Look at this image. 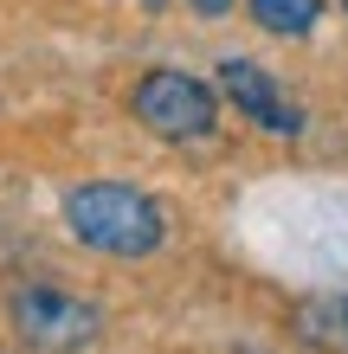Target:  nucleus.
Returning a JSON list of instances; mask_svg holds the SVG:
<instances>
[{
    "label": "nucleus",
    "mask_w": 348,
    "mask_h": 354,
    "mask_svg": "<svg viewBox=\"0 0 348 354\" xmlns=\"http://www.w3.org/2000/svg\"><path fill=\"white\" fill-rule=\"evenodd\" d=\"M129 110H136L142 129L161 136V142H200V136H213V122H219V91L187 77V71H149V77H136Z\"/></svg>",
    "instance_id": "obj_3"
},
{
    "label": "nucleus",
    "mask_w": 348,
    "mask_h": 354,
    "mask_svg": "<svg viewBox=\"0 0 348 354\" xmlns=\"http://www.w3.org/2000/svg\"><path fill=\"white\" fill-rule=\"evenodd\" d=\"M7 316H13V335L39 348V354H71V348H91L104 335V316H97L91 297H71L58 283H19L7 297Z\"/></svg>",
    "instance_id": "obj_2"
},
{
    "label": "nucleus",
    "mask_w": 348,
    "mask_h": 354,
    "mask_svg": "<svg viewBox=\"0 0 348 354\" xmlns=\"http://www.w3.org/2000/svg\"><path fill=\"white\" fill-rule=\"evenodd\" d=\"M291 328L310 348H322V354H348V290H342V297H310L291 316Z\"/></svg>",
    "instance_id": "obj_5"
},
{
    "label": "nucleus",
    "mask_w": 348,
    "mask_h": 354,
    "mask_svg": "<svg viewBox=\"0 0 348 354\" xmlns=\"http://www.w3.org/2000/svg\"><path fill=\"white\" fill-rule=\"evenodd\" d=\"M252 19L264 32H284V39H310L316 19H322V0H252Z\"/></svg>",
    "instance_id": "obj_6"
},
{
    "label": "nucleus",
    "mask_w": 348,
    "mask_h": 354,
    "mask_svg": "<svg viewBox=\"0 0 348 354\" xmlns=\"http://www.w3.org/2000/svg\"><path fill=\"white\" fill-rule=\"evenodd\" d=\"M65 225L104 258H149L161 252V206L129 180H77L65 194Z\"/></svg>",
    "instance_id": "obj_1"
},
{
    "label": "nucleus",
    "mask_w": 348,
    "mask_h": 354,
    "mask_svg": "<svg viewBox=\"0 0 348 354\" xmlns=\"http://www.w3.org/2000/svg\"><path fill=\"white\" fill-rule=\"evenodd\" d=\"M194 13H207V19H219V13H232V0H187Z\"/></svg>",
    "instance_id": "obj_7"
},
{
    "label": "nucleus",
    "mask_w": 348,
    "mask_h": 354,
    "mask_svg": "<svg viewBox=\"0 0 348 354\" xmlns=\"http://www.w3.org/2000/svg\"><path fill=\"white\" fill-rule=\"evenodd\" d=\"M219 91H226L258 129H271V136H297L303 129V110L284 97V84H277L271 71L245 65V58H226V65H219Z\"/></svg>",
    "instance_id": "obj_4"
},
{
    "label": "nucleus",
    "mask_w": 348,
    "mask_h": 354,
    "mask_svg": "<svg viewBox=\"0 0 348 354\" xmlns=\"http://www.w3.org/2000/svg\"><path fill=\"white\" fill-rule=\"evenodd\" d=\"M342 7H348V0H342Z\"/></svg>",
    "instance_id": "obj_8"
}]
</instances>
